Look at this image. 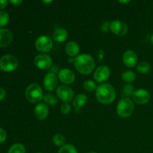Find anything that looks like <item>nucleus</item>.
I'll return each mask as SVG.
<instances>
[{"label":"nucleus","instance_id":"obj_28","mask_svg":"<svg viewBox=\"0 0 153 153\" xmlns=\"http://www.w3.org/2000/svg\"><path fill=\"white\" fill-rule=\"evenodd\" d=\"M9 21V15L4 10H0V28L4 27Z\"/></svg>","mask_w":153,"mask_h":153},{"label":"nucleus","instance_id":"obj_40","mask_svg":"<svg viewBox=\"0 0 153 153\" xmlns=\"http://www.w3.org/2000/svg\"><path fill=\"white\" fill-rule=\"evenodd\" d=\"M88 153H97V152H94V151H92V152H88Z\"/></svg>","mask_w":153,"mask_h":153},{"label":"nucleus","instance_id":"obj_18","mask_svg":"<svg viewBox=\"0 0 153 153\" xmlns=\"http://www.w3.org/2000/svg\"><path fill=\"white\" fill-rule=\"evenodd\" d=\"M53 40L58 43H63L68 37V33L64 28H59L55 30L53 33Z\"/></svg>","mask_w":153,"mask_h":153},{"label":"nucleus","instance_id":"obj_30","mask_svg":"<svg viewBox=\"0 0 153 153\" xmlns=\"http://www.w3.org/2000/svg\"><path fill=\"white\" fill-rule=\"evenodd\" d=\"M6 138H7V133L3 128H0V143L5 141Z\"/></svg>","mask_w":153,"mask_h":153},{"label":"nucleus","instance_id":"obj_15","mask_svg":"<svg viewBox=\"0 0 153 153\" xmlns=\"http://www.w3.org/2000/svg\"><path fill=\"white\" fill-rule=\"evenodd\" d=\"M13 35L11 31L7 28H0V47H6L12 41Z\"/></svg>","mask_w":153,"mask_h":153},{"label":"nucleus","instance_id":"obj_9","mask_svg":"<svg viewBox=\"0 0 153 153\" xmlns=\"http://www.w3.org/2000/svg\"><path fill=\"white\" fill-rule=\"evenodd\" d=\"M110 31L118 36H124L128 33L126 24L121 20H114L111 22Z\"/></svg>","mask_w":153,"mask_h":153},{"label":"nucleus","instance_id":"obj_10","mask_svg":"<svg viewBox=\"0 0 153 153\" xmlns=\"http://www.w3.org/2000/svg\"><path fill=\"white\" fill-rule=\"evenodd\" d=\"M110 74V69L107 66L102 65L96 69L94 73V77L96 82H99V83H102L108 79Z\"/></svg>","mask_w":153,"mask_h":153},{"label":"nucleus","instance_id":"obj_29","mask_svg":"<svg viewBox=\"0 0 153 153\" xmlns=\"http://www.w3.org/2000/svg\"><path fill=\"white\" fill-rule=\"evenodd\" d=\"M61 111L64 114H68L71 111V107L68 103H64L61 106Z\"/></svg>","mask_w":153,"mask_h":153},{"label":"nucleus","instance_id":"obj_5","mask_svg":"<svg viewBox=\"0 0 153 153\" xmlns=\"http://www.w3.org/2000/svg\"><path fill=\"white\" fill-rule=\"evenodd\" d=\"M18 67V60L15 56L11 55H3L0 58V69L2 71L12 72Z\"/></svg>","mask_w":153,"mask_h":153},{"label":"nucleus","instance_id":"obj_23","mask_svg":"<svg viewBox=\"0 0 153 153\" xmlns=\"http://www.w3.org/2000/svg\"><path fill=\"white\" fill-rule=\"evenodd\" d=\"M43 100L45 102L47 103V104L49 105H56L58 102V97L52 94H46V95L43 97Z\"/></svg>","mask_w":153,"mask_h":153},{"label":"nucleus","instance_id":"obj_41","mask_svg":"<svg viewBox=\"0 0 153 153\" xmlns=\"http://www.w3.org/2000/svg\"><path fill=\"white\" fill-rule=\"evenodd\" d=\"M37 153H42V152H37Z\"/></svg>","mask_w":153,"mask_h":153},{"label":"nucleus","instance_id":"obj_25","mask_svg":"<svg viewBox=\"0 0 153 153\" xmlns=\"http://www.w3.org/2000/svg\"><path fill=\"white\" fill-rule=\"evenodd\" d=\"M134 91H134V87L131 85L128 84V85H126L123 89V96L125 97V98H128L131 96H133Z\"/></svg>","mask_w":153,"mask_h":153},{"label":"nucleus","instance_id":"obj_33","mask_svg":"<svg viewBox=\"0 0 153 153\" xmlns=\"http://www.w3.org/2000/svg\"><path fill=\"white\" fill-rule=\"evenodd\" d=\"M7 4V0H0V10L6 7Z\"/></svg>","mask_w":153,"mask_h":153},{"label":"nucleus","instance_id":"obj_22","mask_svg":"<svg viewBox=\"0 0 153 153\" xmlns=\"http://www.w3.org/2000/svg\"><path fill=\"white\" fill-rule=\"evenodd\" d=\"M7 153H25V148L21 143H14L9 148Z\"/></svg>","mask_w":153,"mask_h":153},{"label":"nucleus","instance_id":"obj_7","mask_svg":"<svg viewBox=\"0 0 153 153\" xmlns=\"http://www.w3.org/2000/svg\"><path fill=\"white\" fill-rule=\"evenodd\" d=\"M56 93L58 98L64 102V103H68L74 97V91L73 89L66 85H61L58 87L56 90Z\"/></svg>","mask_w":153,"mask_h":153},{"label":"nucleus","instance_id":"obj_32","mask_svg":"<svg viewBox=\"0 0 153 153\" xmlns=\"http://www.w3.org/2000/svg\"><path fill=\"white\" fill-rule=\"evenodd\" d=\"M5 96H6L5 90L2 88H0V101L2 100L5 97Z\"/></svg>","mask_w":153,"mask_h":153},{"label":"nucleus","instance_id":"obj_12","mask_svg":"<svg viewBox=\"0 0 153 153\" xmlns=\"http://www.w3.org/2000/svg\"><path fill=\"white\" fill-rule=\"evenodd\" d=\"M60 82L65 85H70L73 83L76 79V75L70 69H61L60 70L58 76Z\"/></svg>","mask_w":153,"mask_h":153},{"label":"nucleus","instance_id":"obj_3","mask_svg":"<svg viewBox=\"0 0 153 153\" xmlns=\"http://www.w3.org/2000/svg\"><path fill=\"white\" fill-rule=\"evenodd\" d=\"M134 105L129 98H123L117 106V113L120 117L127 118L132 114Z\"/></svg>","mask_w":153,"mask_h":153},{"label":"nucleus","instance_id":"obj_24","mask_svg":"<svg viewBox=\"0 0 153 153\" xmlns=\"http://www.w3.org/2000/svg\"><path fill=\"white\" fill-rule=\"evenodd\" d=\"M58 153H78V151L73 145L67 143L61 146Z\"/></svg>","mask_w":153,"mask_h":153},{"label":"nucleus","instance_id":"obj_11","mask_svg":"<svg viewBox=\"0 0 153 153\" xmlns=\"http://www.w3.org/2000/svg\"><path fill=\"white\" fill-rule=\"evenodd\" d=\"M132 98L137 104L145 105L150 100V94L145 89H138L134 91Z\"/></svg>","mask_w":153,"mask_h":153},{"label":"nucleus","instance_id":"obj_27","mask_svg":"<svg viewBox=\"0 0 153 153\" xmlns=\"http://www.w3.org/2000/svg\"><path fill=\"white\" fill-rule=\"evenodd\" d=\"M84 89L89 92H93V91H96L97 88V85H96L95 82L92 80H88L84 83L83 85Z\"/></svg>","mask_w":153,"mask_h":153},{"label":"nucleus","instance_id":"obj_1","mask_svg":"<svg viewBox=\"0 0 153 153\" xmlns=\"http://www.w3.org/2000/svg\"><path fill=\"white\" fill-rule=\"evenodd\" d=\"M96 96L97 100L104 105L111 104L116 98V92L114 88L109 83L101 84L96 90Z\"/></svg>","mask_w":153,"mask_h":153},{"label":"nucleus","instance_id":"obj_8","mask_svg":"<svg viewBox=\"0 0 153 153\" xmlns=\"http://www.w3.org/2000/svg\"><path fill=\"white\" fill-rule=\"evenodd\" d=\"M34 64L41 70H47L52 67V59L47 54H39L34 58Z\"/></svg>","mask_w":153,"mask_h":153},{"label":"nucleus","instance_id":"obj_19","mask_svg":"<svg viewBox=\"0 0 153 153\" xmlns=\"http://www.w3.org/2000/svg\"><path fill=\"white\" fill-rule=\"evenodd\" d=\"M87 102H88V97H87V96L83 94H80L75 97L73 101V105L75 108L76 109V111H77L79 110L82 106L85 105Z\"/></svg>","mask_w":153,"mask_h":153},{"label":"nucleus","instance_id":"obj_20","mask_svg":"<svg viewBox=\"0 0 153 153\" xmlns=\"http://www.w3.org/2000/svg\"><path fill=\"white\" fill-rule=\"evenodd\" d=\"M136 79V74L133 71L128 70L124 72L122 74V79L127 83H131L134 82Z\"/></svg>","mask_w":153,"mask_h":153},{"label":"nucleus","instance_id":"obj_21","mask_svg":"<svg viewBox=\"0 0 153 153\" xmlns=\"http://www.w3.org/2000/svg\"><path fill=\"white\" fill-rule=\"evenodd\" d=\"M137 70L141 74H146L150 70V64L147 61H142L137 66Z\"/></svg>","mask_w":153,"mask_h":153},{"label":"nucleus","instance_id":"obj_4","mask_svg":"<svg viewBox=\"0 0 153 153\" xmlns=\"http://www.w3.org/2000/svg\"><path fill=\"white\" fill-rule=\"evenodd\" d=\"M25 97L31 103H37L41 101L43 98L41 87L35 83L28 85L25 90Z\"/></svg>","mask_w":153,"mask_h":153},{"label":"nucleus","instance_id":"obj_36","mask_svg":"<svg viewBox=\"0 0 153 153\" xmlns=\"http://www.w3.org/2000/svg\"><path fill=\"white\" fill-rule=\"evenodd\" d=\"M97 57H98L99 61H102L103 59V57H104V52H103L102 50H100L98 52V55H97Z\"/></svg>","mask_w":153,"mask_h":153},{"label":"nucleus","instance_id":"obj_31","mask_svg":"<svg viewBox=\"0 0 153 153\" xmlns=\"http://www.w3.org/2000/svg\"><path fill=\"white\" fill-rule=\"evenodd\" d=\"M110 25H111V22H104L101 25L102 31H104V32H108V31L110 30Z\"/></svg>","mask_w":153,"mask_h":153},{"label":"nucleus","instance_id":"obj_39","mask_svg":"<svg viewBox=\"0 0 153 153\" xmlns=\"http://www.w3.org/2000/svg\"><path fill=\"white\" fill-rule=\"evenodd\" d=\"M150 40H151V43H152L153 44V34L152 35V37H151V39H150Z\"/></svg>","mask_w":153,"mask_h":153},{"label":"nucleus","instance_id":"obj_26","mask_svg":"<svg viewBox=\"0 0 153 153\" xmlns=\"http://www.w3.org/2000/svg\"><path fill=\"white\" fill-rule=\"evenodd\" d=\"M53 143L55 146H63L65 145V137L61 134H56L53 137Z\"/></svg>","mask_w":153,"mask_h":153},{"label":"nucleus","instance_id":"obj_35","mask_svg":"<svg viewBox=\"0 0 153 153\" xmlns=\"http://www.w3.org/2000/svg\"><path fill=\"white\" fill-rule=\"evenodd\" d=\"M59 69L58 68V67H56V66H53V67H51V70H50V73H54V74H55L56 73H59Z\"/></svg>","mask_w":153,"mask_h":153},{"label":"nucleus","instance_id":"obj_6","mask_svg":"<svg viewBox=\"0 0 153 153\" xmlns=\"http://www.w3.org/2000/svg\"><path fill=\"white\" fill-rule=\"evenodd\" d=\"M34 45L38 52H42V53H47L52 50L53 42L52 39L48 36L42 35L37 37Z\"/></svg>","mask_w":153,"mask_h":153},{"label":"nucleus","instance_id":"obj_16","mask_svg":"<svg viewBox=\"0 0 153 153\" xmlns=\"http://www.w3.org/2000/svg\"><path fill=\"white\" fill-rule=\"evenodd\" d=\"M49 108L45 103H39L34 108V115L39 120H44L49 115Z\"/></svg>","mask_w":153,"mask_h":153},{"label":"nucleus","instance_id":"obj_13","mask_svg":"<svg viewBox=\"0 0 153 153\" xmlns=\"http://www.w3.org/2000/svg\"><path fill=\"white\" fill-rule=\"evenodd\" d=\"M58 78L56 74L52 73H49L45 76L43 79V86L45 89L49 91H52L58 86Z\"/></svg>","mask_w":153,"mask_h":153},{"label":"nucleus","instance_id":"obj_17","mask_svg":"<svg viewBox=\"0 0 153 153\" xmlns=\"http://www.w3.org/2000/svg\"><path fill=\"white\" fill-rule=\"evenodd\" d=\"M79 50V46L77 44V43L74 41H70L67 43L65 46V52L69 56L75 57L78 56Z\"/></svg>","mask_w":153,"mask_h":153},{"label":"nucleus","instance_id":"obj_38","mask_svg":"<svg viewBox=\"0 0 153 153\" xmlns=\"http://www.w3.org/2000/svg\"><path fill=\"white\" fill-rule=\"evenodd\" d=\"M120 3H123V4H126V3L130 2V1H119Z\"/></svg>","mask_w":153,"mask_h":153},{"label":"nucleus","instance_id":"obj_2","mask_svg":"<svg viewBox=\"0 0 153 153\" xmlns=\"http://www.w3.org/2000/svg\"><path fill=\"white\" fill-rule=\"evenodd\" d=\"M74 65L78 72L83 75H89L94 71L95 62L92 56L88 54H82L75 58Z\"/></svg>","mask_w":153,"mask_h":153},{"label":"nucleus","instance_id":"obj_14","mask_svg":"<svg viewBox=\"0 0 153 153\" xmlns=\"http://www.w3.org/2000/svg\"><path fill=\"white\" fill-rule=\"evenodd\" d=\"M123 64L128 67H134L137 63V55L134 51L128 50L124 52L123 55Z\"/></svg>","mask_w":153,"mask_h":153},{"label":"nucleus","instance_id":"obj_37","mask_svg":"<svg viewBox=\"0 0 153 153\" xmlns=\"http://www.w3.org/2000/svg\"><path fill=\"white\" fill-rule=\"evenodd\" d=\"M43 3H45V4H50V3L52 2V1H43Z\"/></svg>","mask_w":153,"mask_h":153},{"label":"nucleus","instance_id":"obj_34","mask_svg":"<svg viewBox=\"0 0 153 153\" xmlns=\"http://www.w3.org/2000/svg\"><path fill=\"white\" fill-rule=\"evenodd\" d=\"M9 2L11 3L12 4H14V5H19V4H22V1H21V0H10Z\"/></svg>","mask_w":153,"mask_h":153}]
</instances>
